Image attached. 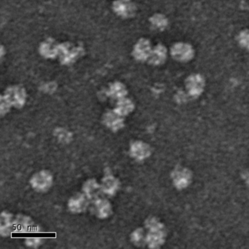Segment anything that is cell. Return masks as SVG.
<instances>
[{
	"label": "cell",
	"mask_w": 249,
	"mask_h": 249,
	"mask_svg": "<svg viewBox=\"0 0 249 249\" xmlns=\"http://www.w3.org/2000/svg\"><path fill=\"white\" fill-rule=\"evenodd\" d=\"M240 37H241L240 43L249 49V33H243Z\"/></svg>",
	"instance_id": "8fae6325"
},
{
	"label": "cell",
	"mask_w": 249,
	"mask_h": 249,
	"mask_svg": "<svg viewBox=\"0 0 249 249\" xmlns=\"http://www.w3.org/2000/svg\"><path fill=\"white\" fill-rule=\"evenodd\" d=\"M84 53V48L82 46L73 44L70 42H65V43H60L58 57L60 59L62 65H70L74 63L77 59H79Z\"/></svg>",
	"instance_id": "6da1fadb"
},
{
	"label": "cell",
	"mask_w": 249,
	"mask_h": 249,
	"mask_svg": "<svg viewBox=\"0 0 249 249\" xmlns=\"http://www.w3.org/2000/svg\"><path fill=\"white\" fill-rule=\"evenodd\" d=\"M132 104L130 100L124 97V98L120 99L118 110H119V112H129V110L132 109Z\"/></svg>",
	"instance_id": "30bf717a"
},
{
	"label": "cell",
	"mask_w": 249,
	"mask_h": 249,
	"mask_svg": "<svg viewBox=\"0 0 249 249\" xmlns=\"http://www.w3.org/2000/svg\"><path fill=\"white\" fill-rule=\"evenodd\" d=\"M25 91L19 86L10 87L5 91V100L11 104H21L25 100Z\"/></svg>",
	"instance_id": "8992f818"
},
{
	"label": "cell",
	"mask_w": 249,
	"mask_h": 249,
	"mask_svg": "<svg viewBox=\"0 0 249 249\" xmlns=\"http://www.w3.org/2000/svg\"><path fill=\"white\" fill-rule=\"evenodd\" d=\"M150 24H151L152 28L158 31H162L167 27V19L164 16L161 14H154V16L150 18Z\"/></svg>",
	"instance_id": "ba28073f"
},
{
	"label": "cell",
	"mask_w": 249,
	"mask_h": 249,
	"mask_svg": "<svg viewBox=\"0 0 249 249\" xmlns=\"http://www.w3.org/2000/svg\"><path fill=\"white\" fill-rule=\"evenodd\" d=\"M167 51L163 45H157L153 48L148 58V63L154 66L162 65L167 59Z\"/></svg>",
	"instance_id": "52a82bcc"
},
{
	"label": "cell",
	"mask_w": 249,
	"mask_h": 249,
	"mask_svg": "<svg viewBox=\"0 0 249 249\" xmlns=\"http://www.w3.org/2000/svg\"><path fill=\"white\" fill-rule=\"evenodd\" d=\"M193 53L192 48L186 43H177L171 49L172 56L176 60L182 62L192 59Z\"/></svg>",
	"instance_id": "5b68a950"
},
{
	"label": "cell",
	"mask_w": 249,
	"mask_h": 249,
	"mask_svg": "<svg viewBox=\"0 0 249 249\" xmlns=\"http://www.w3.org/2000/svg\"><path fill=\"white\" fill-rule=\"evenodd\" d=\"M60 43L52 37L46 39L40 43L39 52L46 59H55L59 56Z\"/></svg>",
	"instance_id": "277c9868"
},
{
	"label": "cell",
	"mask_w": 249,
	"mask_h": 249,
	"mask_svg": "<svg viewBox=\"0 0 249 249\" xmlns=\"http://www.w3.org/2000/svg\"><path fill=\"white\" fill-rule=\"evenodd\" d=\"M109 94L114 98L122 99L126 96V87L120 82H115L109 87Z\"/></svg>",
	"instance_id": "9c48e42d"
},
{
	"label": "cell",
	"mask_w": 249,
	"mask_h": 249,
	"mask_svg": "<svg viewBox=\"0 0 249 249\" xmlns=\"http://www.w3.org/2000/svg\"><path fill=\"white\" fill-rule=\"evenodd\" d=\"M152 49L149 40L146 38L140 39L134 46L132 56L138 62H146L148 60Z\"/></svg>",
	"instance_id": "3957f363"
},
{
	"label": "cell",
	"mask_w": 249,
	"mask_h": 249,
	"mask_svg": "<svg viewBox=\"0 0 249 249\" xmlns=\"http://www.w3.org/2000/svg\"><path fill=\"white\" fill-rule=\"evenodd\" d=\"M112 8L115 14L122 18H131L136 14L137 6L132 0H115Z\"/></svg>",
	"instance_id": "7a4b0ae2"
}]
</instances>
